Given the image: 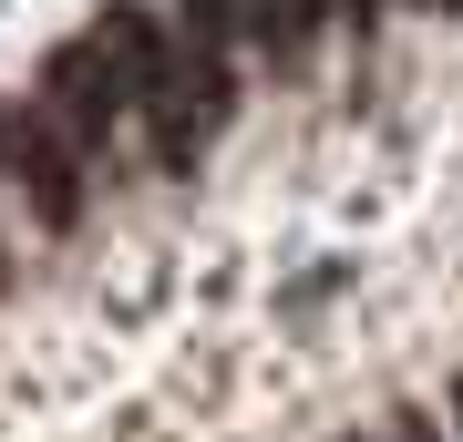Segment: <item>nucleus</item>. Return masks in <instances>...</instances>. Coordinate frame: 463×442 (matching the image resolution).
Instances as JSON below:
<instances>
[{"label":"nucleus","instance_id":"obj_6","mask_svg":"<svg viewBox=\"0 0 463 442\" xmlns=\"http://www.w3.org/2000/svg\"><path fill=\"white\" fill-rule=\"evenodd\" d=\"M422 11H463V0H422Z\"/></svg>","mask_w":463,"mask_h":442},{"label":"nucleus","instance_id":"obj_2","mask_svg":"<svg viewBox=\"0 0 463 442\" xmlns=\"http://www.w3.org/2000/svg\"><path fill=\"white\" fill-rule=\"evenodd\" d=\"M32 103H42V114L62 124L83 155H103V145L134 124V82H124V62H114L93 32H83V42H62V52L42 62V93H32Z\"/></svg>","mask_w":463,"mask_h":442},{"label":"nucleus","instance_id":"obj_1","mask_svg":"<svg viewBox=\"0 0 463 442\" xmlns=\"http://www.w3.org/2000/svg\"><path fill=\"white\" fill-rule=\"evenodd\" d=\"M93 42L124 62V82H134V124H145L155 165H185L216 124L237 114L227 52H216V42H196L185 21H155V11H124V0H114V11L93 21Z\"/></svg>","mask_w":463,"mask_h":442},{"label":"nucleus","instance_id":"obj_3","mask_svg":"<svg viewBox=\"0 0 463 442\" xmlns=\"http://www.w3.org/2000/svg\"><path fill=\"white\" fill-rule=\"evenodd\" d=\"M11 185H21V206H32V227L62 237V227H83V206H93V155L32 103V114L11 124Z\"/></svg>","mask_w":463,"mask_h":442},{"label":"nucleus","instance_id":"obj_4","mask_svg":"<svg viewBox=\"0 0 463 442\" xmlns=\"http://www.w3.org/2000/svg\"><path fill=\"white\" fill-rule=\"evenodd\" d=\"M392 442H453V432L432 422V411H402V422H392Z\"/></svg>","mask_w":463,"mask_h":442},{"label":"nucleus","instance_id":"obj_5","mask_svg":"<svg viewBox=\"0 0 463 442\" xmlns=\"http://www.w3.org/2000/svg\"><path fill=\"white\" fill-rule=\"evenodd\" d=\"M340 21H381V0H340Z\"/></svg>","mask_w":463,"mask_h":442}]
</instances>
